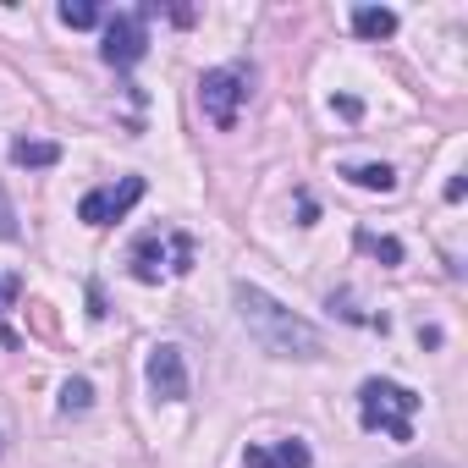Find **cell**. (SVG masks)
<instances>
[{
  "instance_id": "obj_8",
  "label": "cell",
  "mask_w": 468,
  "mask_h": 468,
  "mask_svg": "<svg viewBox=\"0 0 468 468\" xmlns=\"http://www.w3.org/2000/svg\"><path fill=\"white\" fill-rule=\"evenodd\" d=\"M243 468H314V452H309V441L287 435L276 446H249L243 452Z\"/></svg>"
},
{
  "instance_id": "obj_13",
  "label": "cell",
  "mask_w": 468,
  "mask_h": 468,
  "mask_svg": "<svg viewBox=\"0 0 468 468\" xmlns=\"http://www.w3.org/2000/svg\"><path fill=\"white\" fill-rule=\"evenodd\" d=\"M94 408V386L83 380V375H72L67 386H61V413H89Z\"/></svg>"
},
{
  "instance_id": "obj_6",
  "label": "cell",
  "mask_w": 468,
  "mask_h": 468,
  "mask_svg": "<svg viewBox=\"0 0 468 468\" xmlns=\"http://www.w3.org/2000/svg\"><path fill=\"white\" fill-rule=\"evenodd\" d=\"M144 50H149V23L138 17V12H116V17H105V45H100V56L111 61V67H138L144 61Z\"/></svg>"
},
{
  "instance_id": "obj_12",
  "label": "cell",
  "mask_w": 468,
  "mask_h": 468,
  "mask_svg": "<svg viewBox=\"0 0 468 468\" xmlns=\"http://www.w3.org/2000/svg\"><path fill=\"white\" fill-rule=\"evenodd\" d=\"M358 254H375L380 265H402V243L397 238H386V231H369V226H358Z\"/></svg>"
},
{
  "instance_id": "obj_10",
  "label": "cell",
  "mask_w": 468,
  "mask_h": 468,
  "mask_svg": "<svg viewBox=\"0 0 468 468\" xmlns=\"http://www.w3.org/2000/svg\"><path fill=\"white\" fill-rule=\"evenodd\" d=\"M353 34L358 39H391L397 34V12L391 6H353Z\"/></svg>"
},
{
  "instance_id": "obj_4",
  "label": "cell",
  "mask_w": 468,
  "mask_h": 468,
  "mask_svg": "<svg viewBox=\"0 0 468 468\" xmlns=\"http://www.w3.org/2000/svg\"><path fill=\"white\" fill-rule=\"evenodd\" d=\"M249 83H254V67H243V61L215 67V72L198 78V111L209 116V127H220V133L238 127V111L249 100Z\"/></svg>"
},
{
  "instance_id": "obj_17",
  "label": "cell",
  "mask_w": 468,
  "mask_h": 468,
  "mask_svg": "<svg viewBox=\"0 0 468 468\" xmlns=\"http://www.w3.org/2000/svg\"><path fill=\"white\" fill-rule=\"evenodd\" d=\"M397 468H452V463H435V457H424V463H397Z\"/></svg>"
},
{
  "instance_id": "obj_14",
  "label": "cell",
  "mask_w": 468,
  "mask_h": 468,
  "mask_svg": "<svg viewBox=\"0 0 468 468\" xmlns=\"http://www.w3.org/2000/svg\"><path fill=\"white\" fill-rule=\"evenodd\" d=\"M61 23H67V28H100L105 12L94 6V0H67V6H61Z\"/></svg>"
},
{
  "instance_id": "obj_3",
  "label": "cell",
  "mask_w": 468,
  "mask_h": 468,
  "mask_svg": "<svg viewBox=\"0 0 468 468\" xmlns=\"http://www.w3.org/2000/svg\"><path fill=\"white\" fill-rule=\"evenodd\" d=\"M127 265H133V276L144 287H154L165 276H187L193 271V238L187 231H144L133 243V254H127Z\"/></svg>"
},
{
  "instance_id": "obj_15",
  "label": "cell",
  "mask_w": 468,
  "mask_h": 468,
  "mask_svg": "<svg viewBox=\"0 0 468 468\" xmlns=\"http://www.w3.org/2000/svg\"><path fill=\"white\" fill-rule=\"evenodd\" d=\"M17 298H23V276L17 271H0V320L17 309Z\"/></svg>"
},
{
  "instance_id": "obj_1",
  "label": "cell",
  "mask_w": 468,
  "mask_h": 468,
  "mask_svg": "<svg viewBox=\"0 0 468 468\" xmlns=\"http://www.w3.org/2000/svg\"><path fill=\"white\" fill-rule=\"evenodd\" d=\"M231 298H238V314H243L249 336H254L271 358H320V353H325L320 325H309L303 314H292L287 303H276L265 287L238 282V287H231Z\"/></svg>"
},
{
  "instance_id": "obj_2",
  "label": "cell",
  "mask_w": 468,
  "mask_h": 468,
  "mask_svg": "<svg viewBox=\"0 0 468 468\" xmlns=\"http://www.w3.org/2000/svg\"><path fill=\"white\" fill-rule=\"evenodd\" d=\"M413 413H419V391H408L397 380H364L358 386V424L369 435L413 441Z\"/></svg>"
},
{
  "instance_id": "obj_16",
  "label": "cell",
  "mask_w": 468,
  "mask_h": 468,
  "mask_svg": "<svg viewBox=\"0 0 468 468\" xmlns=\"http://www.w3.org/2000/svg\"><path fill=\"white\" fill-rule=\"evenodd\" d=\"M12 238H17V209H12L6 187H0V243H12Z\"/></svg>"
},
{
  "instance_id": "obj_11",
  "label": "cell",
  "mask_w": 468,
  "mask_h": 468,
  "mask_svg": "<svg viewBox=\"0 0 468 468\" xmlns=\"http://www.w3.org/2000/svg\"><path fill=\"white\" fill-rule=\"evenodd\" d=\"M342 176H347L353 187H364V193H391V187H397V171H391L386 160H369V165H347Z\"/></svg>"
},
{
  "instance_id": "obj_7",
  "label": "cell",
  "mask_w": 468,
  "mask_h": 468,
  "mask_svg": "<svg viewBox=\"0 0 468 468\" xmlns=\"http://www.w3.org/2000/svg\"><path fill=\"white\" fill-rule=\"evenodd\" d=\"M144 380H149L154 402H182V397H187V364H182V347H171V342L149 347Z\"/></svg>"
},
{
  "instance_id": "obj_5",
  "label": "cell",
  "mask_w": 468,
  "mask_h": 468,
  "mask_svg": "<svg viewBox=\"0 0 468 468\" xmlns=\"http://www.w3.org/2000/svg\"><path fill=\"white\" fill-rule=\"evenodd\" d=\"M144 193H149V182H144V176H116V182H105V187L83 193L78 220H83V226H111V220H122Z\"/></svg>"
},
{
  "instance_id": "obj_9",
  "label": "cell",
  "mask_w": 468,
  "mask_h": 468,
  "mask_svg": "<svg viewBox=\"0 0 468 468\" xmlns=\"http://www.w3.org/2000/svg\"><path fill=\"white\" fill-rule=\"evenodd\" d=\"M12 165H23V171H50V165H61V144H50V138H17V144H12Z\"/></svg>"
}]
</instances>
